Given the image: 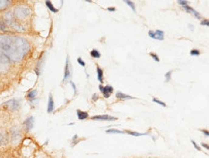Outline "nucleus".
Here are the masks:
<instances>
[{
	"instance_id": "19",
	"label": "nucleus",
	"mask_w": 209,
	"mask_h": 158,
	"mask_svg": "<svg viewBox=\"0 0 209 158\" xmlns=\"http://www.w3.org/2000/svg\"><path fill=\"white\" fill-rule=\"evenodd\" d=\"M7 30V25L5 24V23L3 22V19H0V31H2V32H4V31Z\"/></svg>"
},
{
	"instance_id": "29",
	"label": "nucleus",
	"mask_w": 209,
	"mask_h": 158,
	"mask_svg": "<svg viewBox=\"0 0 209 158\" xmlns=\"http://www.w3.org/2000/svg\"><path fill=\"white\" fill-rule=\"evenodd\" d=\"M200 24L201 25H207V26H209V20L208 19H203V20H201V22H200Z\"/></svg>"
},
{
	"instance_id": "12",
	"label": "nucleus",
	"mask_w": 209,
	"mask_h": 158,
	"mask_svg": "<svg viewBox=\"0 0 209 158\" xmlns=\"http://www.w3.org/2000/svg\"><path fill=\"white\" fill-rule=\"evenodd\" d=\"M54 111V101L53 97H52L51 93H50L49 95V102H48V113H52Z\"/></svg>"
},
{
	"instance_id": "17",
	"label": "nucleus",
	"mask_w": 209,
	"mask_h": 158,
	"mask_svg": "<svg viewBox=\"0 0 209 158\" xmlns=\"http://www.w3.org/2000/svg\"><path fill=\"white\" fill-rule=\"evenodd\" d=\"M97 78H98L99 82L103 83V81H104V73H103V70L99 66H97Z\"/></svg>"
},
{
	"instance_id": "18",
	"label": "nucleus",
	"mask_w": 209,
	"mask_h": 158,
	"mask_svg": "<svg viewBox=\"0 0 209 158\" xmlns=\"http://www.w3.org/2000/svg\"><path fill=\"white\" fill-rule=\"evenodd\" d=\"M90 55L93 57V58H100L101 57V54H100V51H99L98 50L96 49H94L90 51Z\"/></svg>"
},
{
	"instance_id": "28",
	"label": "nucleus",
	"mask_w": 209,
	"mask_h": 158,
	"mask_svg": "<svg viewBox=\"0 0 209 158\" xmlns=\"http://www.w3.org/2000/svg\"><path fill=\"white\" fill-rule=\"evenodd\" d=\"M77 62L80 63V64H81L82 67H84V66H85V62L81 59V57H78V58H77Z\"/></svg>"
},
{
	"instance_id": "5",
	"label": "nucleus",
	"mask_w": 209,
	"mask_h": 158,
	"mask_svg": "<svg viewBox=\"0 0 209 158\" xmlns=\"http://www.w3.org/2000/svg\"><path fill=\"white\" fill-rule=\"evenodd\" d=\"M148 35L153 39H157L160 41L164 40V31H162V30H156V31L150 30L148 32Z\"/></svg>"
},
{
	"instance_id": "1",
	"label": "nucleus",
	"mask_w": 209,
	"mask_h": 158,
	"mask_svg": "<svg viewBox=\"0 0 209 158\" xmlns=\"http://www.w3.org/2000/svg\"><path fill=\"white\" fill-rule=\"evenodd\" d=\"M30 43L17 35H0V64L20 62L28 54Z\"/></svg>"
},
{
	"instance_id": "2",
	"label": "nucleus",
	"mask_w": 209,
	"mask_h": 158,
	"mask_svg": "<svg viewBox=\"0 0 209 158\" xmlns=\"http://www.w3.org/2000/svg\"><path fill=\"white\" fill-rule=\"evenodd\" d=\"M12 13H13L14 19H15V22L19 23V22H22V20L27 19L28 17L30 16V14H31V11H30L28 6L19 4V5H17V6L14 8Z\"/></svg>"
},
{
	"instance_id": "34",
	"label": "nucleus",
	"mask_w": 209,
	"mask_h": 158,
	"mask_svg": "<svg viewBox=\"0 0 209 158\" xmlns=\"http://www.w3.org/2000/svg\"><path fill=\"white\" fill-rule=\"evenodd\" d=\"M108 11L114 12V11H115V8H113V7H108Z\"/></svg>"
},
{
	"instance_id": "31",
	"label": "nucleus",
	"mask_w": 209,
	"mask_h": 158,
	"mask_svg": "<svg viewBox=\"0 0 209 158\" xmlns=\"http://www.w3.org/2000/svg\"><path fill=\"white\" fill-rule=\"evenodd\" d=\"M70 83H71V86H73V88H74V91H75V93H77V86H76V85L73 82H70Z\"/></svg>"
},
{
	"instance_id": "23",
	"label": "nucleus",
	"mask_w": 209,
	"mask_h": 158,
	"mask_svg": "<svg viewBox=\"0 0 209 158\" xmlns=\"http://www.w3.org/2000/svg\"><path fill=\"white\" fill-rule=\"evenodd\" d=\"M126 133L132 135V136H135V137H139V136H142L144 134H142V133H138V132H133V131H126Z\"/></svg>"
},
{
	"instance_id": "15",
	"label": "nucleus",
	"mask_w": 209,
	"mask_h": 158,
	"mask_svg": "<svg viewBox=\"0 0 209 158\" xmlns=\"http://www.w3.org/2000/svg\"><path fill=\"white\" fill-rule=\"evenodd\" d=\"M116 98L118 99H122V100H127V99H135V97H132V96H130V95H127V94H124L122 92H120L118 91L116 93Z\"/></svg>"
},
{
	"instance_id": "21",
	"label": "nucleus",
	"mask_w": 209,
	"mask_h": 158,
	"mask_svg": "<svg viewBox=\"0 0 209 158\" xmlns=\"http://www.w3.org/2000/svg\"><path fill=\"white\" fill-rule=\"evenodd\" d=\"M125 3H126L127 5H129V6L132 8V10L134 12H135V4H134V2H132V1H129V0H126V1H125Z\"/></svg>"
},
{
	"instance_id": "9",
	"label": "nucleus",
	"mask_w": 209,
	"mask_h": 158,
	"mask_svg": "<svg viewBox=\"0 0 209 158\" xmlns=\"http://www.w3.org/2000/svg\"><path fill=\"white\" fill-rule=\"evenodd\" d=\"M37 94H38V91L36 90V89H32V90H29L27 92V95H26V98H27L28 101L30 102H33L34 100L37 98Z\"/></svg>"
},
{
	"instance_id": "4",
	"label": "nucleus",
	"mask_w": 209,
	"mask_h": 158,
	"mask_svg": "<svg viewBox=\"0 0 209 158\" xmlns=\"http://www.w3.org/2000/svg\"><path fill=\"white\" fill-rule=\"evenodd\" d=\"M71 65H70V59H69V56H67L66 58V64H65V71H64V79H63V82L66 83L69 79L71 78Z\"/></svg>"
},
{
	"instance_id": "8",
	"label": "nucleus",
	"mask_w": 209,
	"mask_h": 158,
	"mask_svg": "<svg viewBox=\"0 0 209 158\" xmlns=\"http://www.w3.org/2000/svg\"><path fill=\"white\" fill-rule=\"evenodd\" d=\"M113 92V87L111 86H104L102 93L104 98H108L109 96L111 95V93Z\"/></svg>"
},
{
	"instance_id": "26",
	"label": "nucleus",
	"mask_w": 209,
	"mask_h": 158,
	"mask_svg": "<svg viewBox=\"0 0 209 158\" xmlns=\"http://www.w3.org/2000/svg\"><path fill=\"white\" fill-rule=\"evenodd\" d=\"M150 55L153 57V59L155 60V61H157V62H159L160 61V59H159V57H158V55L157 54H153V52H151L150 54Z\"/></svg>"
},
{
	"instance_id": "35",
	"label": "nucleus",
	"mask_w": 209,
	"mask_h": 158,
	"mask_svg": "<svg viewBox=\"0 0 209 158\" xmlns=\"http://www.w3.org/2000/svg\"><path fill=\"white\" fill-rule=\"evenodd\" d=\"M97 99V94H94L93 95V100H96Z\"/></svg>"
},
{
	"instance_id": "16",
	"label": "nucleus",
	"mask_w": 209,
	"mask_h": 158,
	"mask_svg": "<svg viewBox=\"0 0 209 158\" xmlns=\"http://www.w3.org/2000/svg\"><path fill=\"white\" fill-rule=\"evenodd\" d=\"M45 3H46V6L50 9V12H52V13H57V12H58V9H56V8L53 6V4H52L50 1H49V0H46V1H45Z\"/></svg>"
},
{
	"instance_id": "22",
	"label": "nucleus",
	"mask_w": 209,
	"mask_h": 158,
	"mask_svg": "<svg viewBox=\"0 0 209 158\" xmlns=\"http://www.w3.org/2000/svg\"><path fill=\"white\" fill-rule=\"evenodd\" d=\"M152 101L153 102H155V103H157V104H159V105H161V106H163V107H166V103H164V102H162V101H160L159 99H156V98H153L152 99Z\"/></svg>"
},
{
	"instance_id": "14",
	"label": "nucleus",
	"mask_w": 209,
	"mask_h": 158,
	"mask_svg": "<svg viewBox=\"0 0 209 158\" xmlns=\"http://www.w3.org/2000/svg\"><path fill=\"white\" fill-rule=\"evenodd\" d=\"M184 8H185V10H186V11H187L188 13H191L192 15H194V16H195V17H196L197 19H200V15L198 14V13L196 11V10H194V9H193L192 7H189V6H188V5H187V6H185Z\"/></svg>"
},
{
	"instance_id": "13",
	"label": "nucleus",
	"mask_w": 209,
	"mask_h": 158,
	"mask_svg": "<svg viewBox=\"0 0 209 158\" xmlns=\"http://www.w3.org/2000/svg\"><path fill=\"white\" fill-rule=\"evenodd\" d=\"M77 118L80 120H84L88 118V113L82 112L81 110H77Z\"/></svg>"
},
{
	"instance_id": "20",
	"label": "nucleus",
	"mask_w": 209,
	"mask_h": 158,
	"mask_svg": "<svg viewBox=\"0 0 209 158\" xmlns=\"http://www.w3.org/2000/svg\"><path fill=\"white\" fill-rule=\"evenodd\" d=\"M107 133L111 134V133H114V134H123L124 131H120V130H117V129H108L107 130Z\"/></svg>"
},
{
	"instance_id": "25",
	"label": "nucleus",
	"mask_w": 209,
	"mask_h": 158,
	"mask_svg": "<svg viewBox=\"0 0 209 158\" xmlns=\"http://www.w3.org/2000/svg\"><path fill=\"white\" fill-rule=\"evenodd\" d=\"M171 74H172V71H169L168 73L166 74V82H169L170 80V76H171Z\"/></svg>"
},
{
	"instance_id": "7",
	"label": "nucleus",
	"mask_w": 209,
	"mask_h": 158,
	"mask_svg": "<svg viewBox=\"0 0 209 158\" xmlns=\"http://www.w3.org/2000/svg\"><path fill=\"white\" fill-rule=\"evenodd\" d=\"M34 118L33 117H29V118H27L25 119V121H24V123H23V125H24V128H25V130L26 131H30L31 129L33 128V126H34Z\"/></svg>"
},
{
	"instance_id": "32",
	"label": "nucleus",
	"mask_w": 209,
	"mask_h": 158,
	"mask_svg": "<svg viewBox=\"0 0 209 158\" xmlns=\"http://www.w3.org/2000/svg\"><path fill=\"white\" fill-rule=\"evenodd\" d=\"M200 131H201V132H202L203 134H204L205 136L209 137V131H207V130H205V129H201Z\"/></svg>"
},
{
	"instance_id": "3",
	"label": "nucleus",
	"mask_w": 209,
	"mask_h": 158,
	"mask_svg": "<svg viewBox=\"0 0 209 158\" xmlns=\"http://www.w3.org/2000/svg\"><path fill=\"white\" fill-rule=\"evenodd\" d=\"M3 105V107L5 108H7L9 110H11V111H15V110H18L19 108V101L18 99H11V100H9V101L7 102H5L2 104Z\"/></svg>"
},
{
	"instance_id": "24",
	"label": "nucleus",
	"mask_w": 209,
	"mask_h": 158,
	"mask_svg": "<svg viewBox=\"0 0 209 158\" xmlns=\"http://www.w3.org/2000/svg\"><path fill=\"white\" fill-rule=\"evenodd\" d=\"M200 51L198 50H192L191 51V55H196V56H197V55H200Z\"/></svg>"
},
{
	"instance_id": "10",
	"label": "nucleus",
	"mask_w": 209,
	"mask_h": 158,
	"mask_svg": "<svg viewBox=\"0 0 209 158\" xmlns=\"http://www.w3.org/2000/svg\"><path fill=\"white\" fill-rule=\"evenodd\" d=\"M12 3L13 2L10 1V0H0V12L8 9L12 5Z\"/></svg>"
},
{
	"instance_id": "33",
	"label": "nucleus",
	"mask_w": 209,
	"mask_h": 158,
	"mask_svg": "<svg viewBox=\"0 0 209 158\" xmlns=\"http://www.w3.org/2000/svg\"><path fill=\"white\" fill-rule=\"evenodd\" d=\"M201 146L205 147L206 149H208V150H209V145H206V144H201Z\"/></svg>"
},
{
	"instance_id": "30",
	"label": "nucleus",
	"mask_w": 209,
	"mask_h": 158,
	"mask_svg": "<svg viewBox=\"0 0 209 158\" xmlns=\"http://www.w3.org/2000/svg\"><path fill=\"white\" fill-rule=\"evenodd\" d=\"M192 144H193V146H194L196 147V149H197L198 151H200V146H198L197 145V143H196V142H195V141H192Z\"/></svg>"
},
{
	"instance_id": "11",
	"label": "nucleus",
	"mask_w": 209,
	"mask_h": 158,
	"mask_svg": "<svg viewBox=\"0 0 209 158\" xmlns=\"http://www.w3.org/2000/svg\"><path fill=\"white\" fill-rule=\"evenodd\" d=\"M43 55H44V54L41 55L40 59H39V61L37 62V65H36V68H35V72H36V74H37L38 76H40V74H41V72H42V68H43V61H44V57H43Z\"/></svg>"
},
{
	"instance_id": "6",
	"label": "nucleus",
	"mask_w": 209,
	"mask_h": 158,
	"mask_svg": "<svg viewBox=\"0 0 209 158\" xmlns=\"http://www.w3.org/2000/svg\"><path fill=\"white\" fill-rule=\"evenodd\" d=\"M92 120H104V121H112V120H116V118L111 117L108 114H103V115H95V117L91 118Z\"/></svg>"
},
{
	"instance_id": "27",
	"label": "nucleus",
	"mask_w": 209,
	"mask_h": 158,
	"mask_svg": "<svg viewBox=\"0 0 209 158\" xmlns=\"http://www.w3.org/2000/svg\"><path fill=\"white\" fill-rule=\"evenodd\" d=\"M178 4H180V5H182L183 7H185V6H187V4H188V1H184V0H178Z\"/></svg>"
}]
</instances>
